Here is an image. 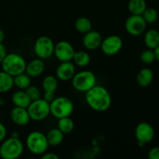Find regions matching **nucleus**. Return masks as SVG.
<instances>
[{
    "mask_svg": "<svg viewBox=\"0 0 159 159\" xmlns=\"http://www.w3.org/2000/svg\"><path fill=\"white\" fill-rule=\"evenodd\" d=\"M75 52V51L72 45L65 40H61L54 45V54L56 58L61 62L72 60Z\"/></svg>",
    "mask_w": 159,
    "mask_h": 159,
    "instance_id": "f8f14e48",
    "label": "nucleus"
},
{
    "mask_svg": "<svg viewBox=\"0 0 159 159\" xmlns=\"http://www.w3.org/2000/svg\"><path fill=\"white\" fill-rule=\"evenodd\" d=\"M71 82L75 89L86 93L96 85V77L92 71H82L75 74L71 79Z\"/></svg>",
    "mask_w": 159,
    "mask_h": 159,
    "instance_id": "423d86ee",
    "label": "nucleus"
},
{
    "mask_svg": "<svg viewBox=\"0 0 159 159\" xmlns=\"http://www.w3.org/2000/svg\"><path fill=\"white\" fill-rule=\"evenodd\" d=\"M13 85V77L5 71H0V93H7Z\"/></svg>",
    "mask_w": 159,
    "mask_h": 159,
    "instance_id": "412c9836",
    "label": "nucleus"
},
{
    "mask_svg": "<svg viewBox=\"0 0 159 159\" xmlns=\"http://www.w3.org/2000/svg\"><path fill=\"white\" fill-rule=\"evenodd\" d=\"M148 158L150 159H159V147H154L150 149Z\"/></svg>",
    "mask_w": 159,
    "mask_h": 159,
    "instance_id": "7c9ffc66",
    "label": "nucleus"
},
{
    "mask_svg": "<svg viewBox=\"0 0 159 159\" xmlns=\"http://www.w3.org/2000/svg\"><path fill=\"white\" fill-rule=\"evenodd\" d=\"M47 140L51 146H57L62 143L64 140V134L58 128L50 130L46 134Z\"/></svg>",
    "mask_w": 159,
    "mask_h": 159,
    "instance_id": "aec40b11",
    "label": "nucleus"
},
{
    "mask_svg": "<svg viewBox=\"0 0 159 159\" xmlns=\"http://www.w3.org/2000/svg\"><path fill=\"white\" fill-rule=\"evenodd\" d=\"M72 60L74 61L75 65L83 68L90 63V56L85 51H77V52H75Z\"/></svg>",
    "mask_w": 159,
    "mask_h": 159,
    "instance_id": "a878e982",
    "label": "nucleus"
},
{
    "mask_svg": "<svg viewBox=\"0 0 159 159\" xmlns=\"http://www.w3.org/2000/svg\"><path fill=\"white\" fill-rule=\"evenodd\" d=\"M6 134H7V131H6V127L2 123H0V142L4 141Z\"/></svg>",
    "mask_w": 159,
    "mask_h": 159,
    "instance_id": "2f4dec72",
    "label": "nucleus"
},
{
    "mask_svg": "<svg viewBox=\"0 0 159 159\" xmlns=\"http://www.w3.org/2000/svg\"><path fill=\"white\" fill-rule=\"evenodd\" d=\"M26 109L28 110L30 119L35 121L43 120L51 114L50 102L42 98L31 101Z\"/></svg>",
    "mask_w": 159,
    "mask_h": 159,
    "instance_id": "0eeeda50",
    "label": "nucleus"
},
{
    "mask_svg": "<svg viewBox=\"0 0 159 159\" xmlns=\"http://www.w3.org/2000/svg\"><path fill=\"white\" fill-rule=\"evenodd\" d=\"M102 36L98 31L90 30L85 34L82 40V43L86 49L94 51L99 48L102 43Z\"/></svg>",
    "mask_w": 159,
    "mask_h": 159,
    "instance_id": "2eb2a0df",
    "label": "nucleus"
},
{
    "mask_svg": "<svg viewBox=\"0 0 159 159\" xmlns=\"http://www.w3.org/2000/svg\"><path fill=\"white\" fill-rule=\"evenodd\" d=\"M155 132L153 127L147 122L140 123L135 128V137L140 147L151 142L155 138Z\"/></svg>",
    "mask_w": 159,
    "mask_h": 159,
    "instance_id": "1a4fd4ad",
    "label": "nucleus"
},
{
    "mask_svg": "<svg viewBox=\"0 0 159 159\" xmlns=\"http://www.w3.org/2000/svg\"><path fill=\"white\" fill-rule=\"evenodd\" d=\"M75 74L74 64L69 61H61L56 69V77L61 81L71 80Z\"/></svg>",
    "mask_w": 159,
    "mask_h": 159,
    "instance_id": "ddd939ff",
    "label": "nucleus"
},
{
    "mask_svg": "<svg viewBox=\"0 0 159 159\" xmlns=\"http://www.w3.org/2000/svg\"><path fill=\"white\" fill-rule=\"evenodd\" d=\"M154 51H155V58H156V60L158 61H159V45L156 48L154 49Z\"/></svg>",
    "mask_w": 159,
    "mask_h": 159,
    "instance_id": "c9c22d12",
    "label": "nucleus"
},
{
    "mask_svg": "<svg viewBox=\"0 0 159 159\" xmlns=\"http://www.w3.org/2000/svg\"><path fill=\"white\" fill-rule=\"evenodd\" d=\"M41 158L43 159H58L59 157L54 153H43Z\"/></svg>",
    "mask_w": 159,
    "mask_h": 159,
    "instance_id": "f704fd0d",
    "label": "nucleus"
},
{
    "mask_svg": "<svg viewBox=\"0 0 159 159\" xmlns=\"http://www.w3.org/2000/svg\"><path fill=\"white\" fill-rule=\"evenodd\" d=\"M140 58H141V61L144 64H146V65L153 63L156 60L154 50L149 49V48L142 51V53L141 54V56H140Z\"/></svg>",
    "mask_w": 159,
    "mask_h": 159,
    "instance_id": "c85d7f7f",
    "label": "nucleus"
},
{
    "mask_svg": "<svg viewBox=\"0 0 159 159\" xmlns=\"http://www.w3.org/2000/svg\"><path fill=\"white\" fill-rule=\"evenodd\" d=\"M74 110V104L72 101L65 96L54 98L50 102V111L57 119L71 116Z\"/></svg>",
    "mask_w": 159,
    "mask_h": 159,
    "instance_id": "20e7f679",
    "label": "nucleus"
},
{
    "mask_svg": "<svg viewBox=\"0 0 159 159\" xmlns=\"http://www.w3.org/2000/svg\"><path fill=\"white\" fill-rule=\"evenodd\" d=\"M5 40V34L1 29H0V43H2Z\"/></svg>",
    "mask_w": 159,
    "mask_h": 159,
    "instance_id": "e433bc0d",
    "label": "nucleus"
},
{
    "mask_svg": "<svg viewBox=\"0 0 159 159\" xmlns=\"http://www.w3.org/2000/svg\"><path fill=\"white\" fill-rule=\"evenodd\" d=\"M14 85L21 90H25L31 85V79L26 72L21 73L13 77Z\"/></svg>",
    "mask_w": 159,
    "mask_h": 159,
    "instance_id": "5701e85b",
    "label": "nucleus"
},
{
    "mask_svg": "<svg viewBox=\"0 0 159 159\" xmlns=\"http://www.w3.org/2000/svg\"><path fill=\"white\" fill-rule=\"evenodd\" d=\"M147 23L141 15H131L125 22V29L132 36L141 35L145 31Z\"/></svg>",
    "mask_w": 159,
    "mask_h": 159,
    "instance_id": "9d476101",
    "label": "nucleus"
},
{
    "mask_svg": "<svg viewBox=\"0 0 159 159\" xmlns=\"http://www.w3.org/2000/svg\"><path fill=\"white\" fill-rule=\"evenodd\" d=\"M55 98L54 96V93L52 92H44V95H43V99L46 101H48V102H51V101H53V99Z\"/></svg>",
    "mask_w": 159,
    "mask_h": 159,
    "instance_id": "473e14b6",
    "label": "nucleus"
},
{
    "mask_svg": "<svg viewBox=\"0 0 159 159\" xmlns=\"http://www.w3.org/2000/svg\"><path fill=\"white\" fill-rule=\"evenodd\" d=\"M144 41L146 47L154 50L159 45V32L156 30H149L144 34Z\"/></svg>",
    "mask_w": 159,
    "mask_h": 159,
    "instance_id": "6ab92c4d",
    "label": "nucleus"
},
{
    "mask_svg": "<svg viewBox=\"0 0 159 159\" xmlns=\"http://www.w3.org/2000/svg\"><path fill=\"white\" fill-rule=\"evenodd\" d=\"M2 69L12 77L25 72L26 61L21 55L16 53L7 54L1 63Z\"/></svg>",
    "mask_w": 159,
    "mask_h": 159,
    "instance_id": "f03ea898",
    "label": "nucleus"
},
{
    "mask_svg": "<svg viewBox=\"0 0 159 159\" xmlns=\"http://www.w3.org/2000/svg\"><path fill=\"white\" fill-rule=\"evenodd\" d=\"M42 87L44 92L55 93L57 89V77H54L53 75L46 76L42 82Z\"/></svg>",
    "mask_w": 159,
    "mask_h": 159,
    "instance_id": "bb28decb",
    "label": "nucleus"
},
{
    "mask_svg": "<svg viewBox=\"0 0 159 159\" xmlns=\"http://www.w3.org/2000/svg\"><path fill=\"white\" fill-rule=\"evenodd\" d=\"M6 54H7V52H6V48L2 43H0V64L2 63Z\"/></svg>",
    "mask_w": 159,
    "mask_h": 159,
    "instance_id": "72a5a7b5",
    "label": "nucleus"
},
{
    "mask_svg": "<svg viewBox=\"0 0 159 159\" xmlns=\"http://www.w3.org/2000/svg\"><path fill=\"white\" fill-rule=\"evenodd\" d=\"M153 71L148 68H144L141 69L137 75V82L138 85L144 88L149 86L153 82Z\"/></svg>",
    "mask_w": 159,
    "mask_h": 159,
    "instance_id": "f3484780",
    "label": "nucleus"
},
{
    "mask_svg": "<svg viewBox=\"0 0 159 159\" xmlns=\"http://www.w3.org/2000/svg\"><path fill=\"white\" fill-rule=\"evenodd\" d=\"M26 145L31 153L40 155L47 152L49 144L44 134L40 131H33L26 138Z\"/></svg>",
    "mask_w": 159,
    "mask_h": 159,
    "instance_id": "39448f33",
    "label": "nucleus"
},
{
    "mask_svg": "<svg viewBox=\"0 0 159 159\" xmlns=\"http://www.w3.org/2000/svg\"><path fill=\"white\" fill-rule=\"evenodd\" d=\"M45 69V64L40 58L34 59L26 65L25 72L30 78L40 76Z\"/></svg>",
    "mask_w": 159,
    "mask_h": 159,
    "instance_id": "dca6fc26",
    "label": "nucleus"
},
{
    "mask_svg": "<svg viewBox=\"0 0 159 159\" xmlns=\"http://www.w3.org/2000/svg\"><path fill=\"white\" fill-rule=\"evenodd\" d=\"M23 152L22 141L16 137L4 140L0 146V156L3 159H16Z\"/></svg>",
    "mask_w": 159,
    "mask_h": 159,
    "instance_id": "7ed1b4c3",
    "label": "nucleus"
},
{
    "mask_svg": "<svg viewBox=\"0 0 159 159\" xmlns=\"http://www.w3.org/2000/svg\"><path fill=\"white\" fill-rule=\"evenodd\" d=\"M75 26L78 32L81 34H86L93 29V24L89 19L86 17H80L78 19L75 23Z\"/></svg>",
    "mask_w": 159,
    "mask_h": 159,
    "instance_id": "b1692460",
    "label": "nucleus"
},
{
    "mask_svg": "<svg viewBox=\"0 0 159 159\" xmlns=\"http://www.w3.org/2000/svg\"><path fill=\"white\" fill-rule=\"evenodd\" d=\"M25 92H26V93L29 96L31 101L36 100V99L41 98V93H40V89L37 87L34 86V85H30L28 88L25 89Z\"/></svg>",
    "mask_w": 159,
    "mask_h": 159,
    "instance_id": "c756f323",
    "label": "nucleus"
},
{
    "mask_svg": "<svg viewBox=\"0 0 159 159\" xmlns=\"http://www.w3.org/2000/svg\"><path fill=\"white\" fill-rule=\"evenodd\" d=\"M10 118L12 122L18 126H26L30 121L29 113L26 108L15 107L10 112Z\"/></svg>",
    "mask_w": 159,
    "mask_h": 159,
    "instance_id": "4468645a",
    "label": "nucleus"
},
{
    "mask_svg": "<svg viewBox=\"0 0 159 159\" xmlns=\"http://www.w3.org/2000/svg\"><path fill=\"white\" fill-rule=\"evenodd\" d=\"M85 101L89 107L97 112H104L111 105V96L108 90L101 85H95L85 93Z\"/></svg>",
    "mask_w": 159,
    "mask_h": 159,
    "instance_id": "f257e3e1",
    "label": "nucleus"
},
{
    "mask_svg": "<svg viewBox=\"0 0 159 159\" xmlns=\"http://www.w3.org/2000/svg\"><path fill=\"white\" fill-rule=\"evenodd\" d=\"M12 101L15 107H23V108H27L31 102L30 99L27 96L26 92L21 89L15 92L12 94Z\"/></svg>",
    "mask_w": 159,
    "mask_h": 159,
    "instance_id": "a211bd4d",
    "label": "nucleus"
},
{
    "mask_svg": "<svg viewBox=\"0 0 159 159\" xmlns=\"http://www.w3.org/2000/svg\"><path fill=\"white\" fill-rule=\"evenodd\" d=\"M141 16H142L144 21L147 23V24L148 23L152 24V23H155L158 18V11L152 7L146 8L145 10L144 11V12L141 14Z\"/></svg>",
    "mask_w": 159,
    "mask_h": 159,
    "instance_id": "cd10ccee",
    "label": "nucleus"
},
{
    "mask_svg": "<svg viewBox=\"0 0 159 159\" xmlns=\"http://www.w3.org/2000/svg\"><path fill=\"white\" fill-rule=\"evenodd\" d=\"M147 8L145 0H130L128 9L131 15H141Z\"/></svg>",
    "mask_w": 159,
    "mask_h": 159,
    "instance_id": "4be33fe9",
    "label": "nucleus"
},
{
    "mask_svg": "<svg viewBox=\"0 0 159 159\" xmlns=\"http://www.w3.org/2000/svg\"><path fill=\"white\" fill-rule=\"evenodd\" d=\"M123 47V40L119 36L110 35L102 40L100 48L102 52L108 56L117 54Z\"/></svg>",
    "mask_w": 159,
    "mask_h": 159,
    "instance_id": "9b49d317",
    "label": "nucleus"
},
{
    "mask_svg": "<svg viewBox=\"0 0 159 159\" xmlns=\"http://www.w3.org/2000/svg\"><path fill=\"white\" fill-rule=\"evenodd\" d=\"M54 43L50 37L42 36L34 43V52L39 58L48 59L54 54Z\"/></svg>",
    "mask_w": 159,
    "mask_h": 159,
    "instance_id": "6e6552de",
    "label": "nucleus"
},
{
    "mask_svg": "<svg viewBox=\"0 0 159 159\" xmlns=\"http://www.w3.org/2000/svg\"><path fill=\"white\" fill-rule=\"evenodd\" d=\"M75 124L72 120L69 117H63L58 119L57 123V128L63 134H69L74 130Z\"/></svg>",
    "mask_w": 159,
    "mask_h": 159,
    "instance_id": "393cba45",
    "label": "nucleus"
}]
</instances>
